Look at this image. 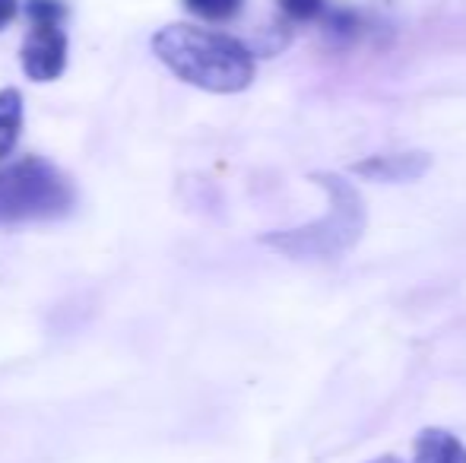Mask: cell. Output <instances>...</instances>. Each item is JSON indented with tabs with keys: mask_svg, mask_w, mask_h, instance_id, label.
<instances>
[{
	"mask_svg": "<svg viewBox=\"0 0 466 463\" xmlns=\"http://www.w3.org/2000/svg\"><path fill=\"white\" fill-rule=\"evenodd\" d=\"M159 61L175 76L209 93H238L254 80V57L238 38L178 23L153 38Z\"/></svg>",
	"mask_w": 466,
	"mask_h": 463,
	"instance_id": "6da1fadb",
	"label": "cell"
},
{
	"mask_svg": "<svg viewBox=\"0 0 466 463\" xmlns=\"http://www.w3.org/2000/svg\"><path fill=\"white\" fill-rule=\"evenodd\" d=\"M320 187L330 194V210L324 219L305 226V229H292V232H279V235H267V245L279 247L289 257H324L333 260L339 254H346L352 245L359 241V235L365 229V204L359 197V191L350 181L337 178V175L324 172L318 175Z\"/></svg>",
	"mask_w": 466,
	"mask_h": 463,
	"instance_id": "7a4b0ae2",
	"label": "cell"
},
{
	"mask_svg": "<svg viewBox=\"0 0 466 463\" xmlns=\"http://www.w3.org/2000/svg\"><path fill=\"white\" fill-rule=\"evenodd\" d=\"M74 204L67 178L42 159H25L0 172V223L57 216Z\"/></svg>",
	"mask_w": 466,
	"mask_h": 463,
	"instance_id": "3957f363",
	"label": "cell"
},
{
	"mask_svg": "<svg viewBox=\"0 0 466 463\" xmlns=\"http://www.w3.org/2000/svg\"><path fill=\"white\" fill-rule=\"evenodd\" d=\"M67 64V38L57 25H32L23 45V70L29 80H55Z\"/></svg>",
	"mask_w": 466,
	"mask_h": 463,
	"instance_id": "277c9868",
	"label": "cell"
},
{
	"mask_svg": "<svg viewBox=\"0 0 466 463\" xmlns=\"http://www.w3.org/2000/svg\"><path fill=\"white\" fill-rule=\"evenodd\" d=\"M429 168V156L422 153H406V156H374V159L356 162L352 172L365 175L374 181H412Z\"/></svg>",
	"mask_w": 466,
	"mask_h": 463,
	"instance_id": "5b68a950",
	"label": "cell"
},
{
	"mask_svg": "<svg viewBox=\"0 0 466 463\" xmlns=\"http://www.w3.org/2000/svg\"><path fill=\"white\" fill-rule=\"evenodd\" d=\"M416 463H466V448L451 432L425 428L416 441Z\"/></svg>",
	"mask_w": 466,
	"mask_h": 463,
	"instance_id": "8992f818",
	"label": "cell"
},
{
	"mask_svg": "<svg viewBox=\"0 0 466 463\" xmlns=\"http://www.w3.org/2000/svg\"><path fill=\"white\" fill-rule=\"evenodd\" d=\"M19 127H23V99L16 89H4L0 93V159H6L16 146Z\"/></svg>",
	"mask_w": 466,
	"mask_h": 463,
	"instance_id": "52a82bcc",
	"label": "cell"
},
{
	"mask_svg": "<svg viewBox=\"0 0 466 463\" xmlns=\"http://www.w3.org/2000/svg\"><path fill=\"white\" fill-rule=\"evenodd\" d=\"M185 6L194 16L222 23V19H232L241 10V0H185Z\"/></svg>",
	"mask_w": 466,
	"mask_h": 463,
	"instance_id": "ba28073f",
	"label": "cell"
},
{
	"mask_svg": "<svg viewBox=\"0 0 466 463\" xmlns=\"http://www.w3.org/2000/svg\"><path fill=\"white\" fill-rule=\"evenodd\" d=\"M25 13H29L32 25H57L64 19V13H67V6L61 0H29Z\"/></svg>",
	"mask_w": 466,
	"mask_h": 463,
	"instance_id": "9c48e42d",
	"label": "cell"
},
{
	"mask_svg": "<svg viewBox=\"0 0 466 463\" xmlns=\"http://www.w3.org/2000/svg\"><path fill=\"white\" fill-rule=\"evenodd\" d=\"M282 13L292 19H318L320 13H324V0H279Z\"/></svg>",
	"mask_w": 466,
	"mask_h": 463,
	"instance_id": "30bf717a",
	"label": "cell"
},
{
	"mask_svg": "<svg viewBox=\"0 0 466 463\" xmlns=\"http://www.w3.org/2000/svg\"><path fill=\"white\" fill-rule=\"evenodd\" d=\"M16 16V0H0V29Z\"/></svg>",
	"mask_w": 466,
	"mask_h": 463,
	"instance_id": "8fae6325",
	"label": "cell"
},
{
	"mask_svg": "<svg viewBox=\"0 0 466 463\" xmlns=\"http://www.w3.org/2000/svg\"><path fill=\"white\" fill-rule=\"evenodd\" d=\"M374 463H400V460H393V458H380V460H374Z\"/></svg>",
	"mask_w": 466,
	"mask_h": 463,
	"instance_id": "7c38bea8",
	"label": "cell"
}]
</instances>
